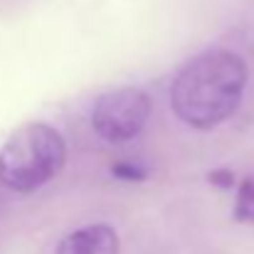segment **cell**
Listing matches in <instances>:
<instances>
[{
  "label": "cell",
  "mask_w": 254,
  "mask_h": 254,
  "mask_svg": "<svg viewBox=\"0 0 254 254\" xmlns=\"http://www.w3.org/2000/svg\"><path fill=\"white\" fill-rule=\"evenodd\" d=\"M247 79V62L237 52H202L175 74L170 86V109L185 126L212 131L240 109Z\"/></svg>",
  "instance_id": "6da1fadb"
},
{
  "label": "cell",
  "mask_w": 254,
  "mask_h": 254,
  "mask_svg": "<svg viewBox=\"0 0 254 254\" xmlns=\"http://www.w3.org/2000/svg\"><path fill=\"white\" fill-rule=\"evenodd\" d=\"M67 163V143L57 128L30 121L15 128L0 148V185L12 192H35L55 180Z\"/></svg>",
  "instance_id": "7a4b0ae2"
},
{
  "label": "cell",
  "mask_w": 254,
  "mask_h": 254,
  "mask_svg": "<svg viewBox=\"0 0 254 254\" xmlns=\"http://www.w3.org/2000/svg\"><path fill=\"white\" fill-rule=\"evenodd\" d=\"M153 111L151 96L138 86H121L101 94L91 109V128L106 143L133 141Z\"/></svg>",
  "instance_id": "3957f363"
},
{
  "label": "cell",
  "mask_w": 254,
  "mask_h": 254,
  "mask_svg": "<svg viewBox=\"0 0 254 254\" xmlns=\"http://www.w3.org/2000/svg\"><path fill=\"white\" fill-rule=\"evenodd\" d=\"M55 254H121V240L111 225H84L69 232Z\"/></svg>",
  "instance_id": "277c9868"
},
{
  "label": "cell",
  "mask_w": 254,
  "mask_h": 254,
  "mask_svg": "<svg viewBox=\"0 0 254 254\" xmlns=\"http://www.w3.org/2000/svg\"><path fill=\"white\" fill-rule=\"evenodd\" d=\"M235 215L245 222H254V178H245L237 192V207Z\"/></svg>",
  "instance_id": "5b68a950"
},
{
  "label": "cell",
  "mask_w": 254,
  "mask_h": 254,
  "mask_svg": "<svg viewBox=\"0 0 254 254\" xmlns=\"http://www.w3.org/2000/svg\"><path fill=\"white\" fill-rule=\"evenodd\" d=\"M111 175H116L119 180H126V183H141L148 175V170L136 161H121V163L111 166Z\"/></svg>",
  "instance_id": "8992f818"
}]
</instances>
